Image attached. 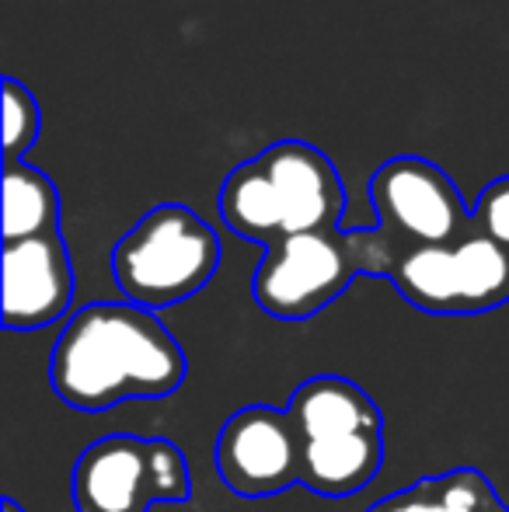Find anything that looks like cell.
<instances>
[{"instance_id":"cell-13","label":"cell","mask_w":509,"mask_h":512,"mask_svg":"<svg viewBox=\"0 0 509 512\" xmlns=\"http://www.w3.org/2000/svg\"><path fill=\"white\" fill-rule=\"evenodd\" d=\"M429 481H433V492L443 512H496L503 506L492 492L489 478L475 467H457V471L436 474Z\"/></svg>"},{"instance_id":"cell-16","label":"cell","mask_w":509,"mask_h":512,"mask_svg":"<svg viewBox=\"0 0 509 512\" xmlns=\"http://www.w3.org/2000/svg\"><path fill=\"white\" fill-rule=\"evenodd\" d=\"M0 512H25V509H21V506H18V502H14V499H11V495H7V499H4V502H0Z\"/></svg>"},{"instance_id":"cell-4","label":"cell","mask_w":509,"mask_h":512,"mask_svg":"<svg viewBox=\"0 0 509 512\" xmlns=\"http://www.w3.org/2000/svg\"><path fill=\"white\" fill-rule=\"evenodd\" d=\"M394 255L377 227L311 230L269 244L255 272V300L276 321H307L360 276L391 279Z\"/></svg>"},{"instance_id":"cell-2","label":"cell","mask_w":509,"mask_h":512,"mask_svg":"<svg viewBox=\"0 0 509 512\" xmlns=\"http://www.w3.org/2000/svg\"><path fill=\"white\" fill-rule=\"evenodd\" d=\"M217 209L234 234L269 248L293 234L339 230L346 185L318 147L279 140L227 175Z\"/></svg>"},{"instance_id":"cell-14","label":"cell","mask_w":509,"mask_h":512,"mask_svg":"<svg viewBox=\"0 0 509 512\" xmlns=\"http://www.w3.org/2000/svg\"><path fill=\"white\" fill-rule=\"evenodd\" d=\"M471 213H475V227L509 251V175L485 185Z\"/></svg>"},{"instance_id":"cell-8","label":"cell","mask_w":509,"mask_h":512,"mask_svg":"<svg viewBox=\"0 0 509 512\" xmlns=\"http://www.w3.org/2000/svg\"><path fill=\"white\" fill-rule=\"evenodd\" d=\"M370 203L377 213V234L394 255V265L408 251L457 244L475 230V213L464 206L454 178L415 154L391 157L374 171Z\"/></svg>"},{"instance_id":"cell-7","label":"cell","mask_w":509,"mask_h":512,"mask_svg":"<svg viewBox=\"0 0 509 512\" xmlns=\"http://www.w3.org/2000/svg\"><path fill=\"white\" fill-rule=\"evenodd\" d=\"M391 283L422 314L475 317L509 304V251L475 227L457 244L408 251Z\"/></svg>"},{"instance_id":"cell-15","label":"cell","mask_w":509,"mask_h":512,"mask_svg":"<svg viewBox=\"0 0 509 512\" xmlns=\"http://www.w3.org/2000/svg\"><path fill=\"white\" fill-rule=\"evenodd\" d=\"M370 512H443L440 499L433 492V481H419V485L405 488V492H394L387 499L377 502Z\"/></svg>"},{"instance_id":"cell-3","label":"cell","mask_w":509,"mask_h":512,"mask_svg":"<svg viewBox=\"0 0 509 512\" xmlns=\"http://www.w3.org/2000/svg\"><path fill=\"white\" fill-rule=\"evenodd\" d=\"M300 436V485L325 499H346L384 467V415L360 384L346 377H307L290 394Z\"/></svg>"},{"instance_id":"cell-9","label":"cell","mask_w":509,"mask_h":512,"mask_svg":"<svg viewBox=\"0 0 509 512\" xmlns=\"http://www.w3.org/2000/svg\"><path fill=\"white\" fill-rule=\"evenodd\" d=\"M213 467L241 499H269L300 485V436L290 411L272 405L238 408L217 432Z\"/></svg>"},{"instance_id":"cell-5","label":"cell","mask_w":509,"mask_h":512,"mask_svg":"<svg viewBox=\"0 0 509 512\" xmlns=\"http://www.w3.org/2000/svg\"><path fill=\"white\" fill-rule=\"evenodd\" d=\"M220 265V237L182 203L154 206L112 248V276L129 304L164 310L210 286Z\"/></svg>"},{"instance_id":"cell-1","label":"cell","mask_w":509,"mask_h":512,"mask_svg":"<svg viewBox=\"0 0 509 512\" xmlns=\"http://www.w3.org/2000/svg\"><path fill=\"white\" fill-rule=\"evenodd\" d=\"M185 352L154 310L98 300L70 314L49 352V384L74 411L161 401L185 380Z\"/></svg>"},{"instance_id":"cell-10","label":"cell","mask_w":509,"mask_h":512,"mask_svg":"<svg viewBox=\"0 0 509 512\" xmlns=\"http://www.w3.org/2000/svg\"><path fill=\"white\" fill-rule=\"evenodd\" d=\"M74 304V265L63 234L4 244V321L7 331H39Z\"/></svg>"},{"instance_id":"cell-6","label":"cell","mask_w":509,"mask_h":512,"mask_svg":"<svg viewBox=\"0 0 509 512\" xmlns=\"http://www.w3.org/2000/svg\"><path fill=\"white\" fill-rule=\"evenodd\" d=\"M70 495L77 512H150L157 502L182 506L192 495L189 460L171 439L102 436L77 457Z\"/></svg>"},{"instance_id":"cell-17","label":"cell","mask_w":509,"mask_h":512,"mask_svg":"<svg viewBox=\"0 0 509 512\" xmlns=\"http://www.w3.org/2000/svg\"><path fill=\"white\" fill-rule=\"evenodd\" d=\"M496 512H509V506H499V509H496Z\"/></svg>"},{"instance_id":"cell-12","label":"cell","mask_w":509,"mask_h":512,"mask_svg":"<svg viewBox=\"0 0 509 512\" xmlns=\"http://www.w3.org/2000/svg\"><path fill=\"white\" fill-rule=\"evenodd\" d=\"M42 129V112L35 95L14 77H4V164H18L32 150Z\"/></svg>"},{"instance_id":"cell-11","label":"cell","mask_w":509,"mask_h":512,"mask_svg":"<svg viewBox=\"0 0 509 512\" xmlns=\"http://www.w3.org/2000/svg\"><path fill=\"white\" fill-rule=\"evenodd\" d=\"M60 230V192L53 178L18 161L4 164V244Z\"/></svg>"}]
</instances>
